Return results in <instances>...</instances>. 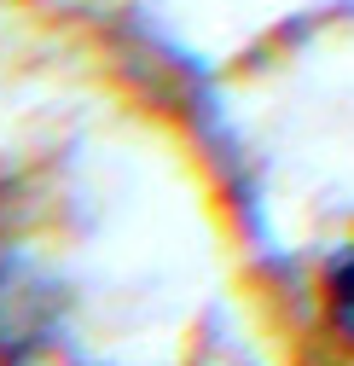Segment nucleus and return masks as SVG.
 I'll list each match as a JSON object with an SVG mask.
<instances>
[{
	"mask_svg": "<svg viewBox=\"0 0 354 366\" xmlns=\"http://www.w3.org/2000/svg\"><path fill=\"white\" fill-rule=\"evenodd\" d=\"M325 302H331V326L343 343H354V244L343 256H331V273H325Z\"/></svg>",
	"mask_w": 354,
	"mask_h": 366,
	"instance_id": "obj_1",
	"label": "nucleus"
}]
</instances>
